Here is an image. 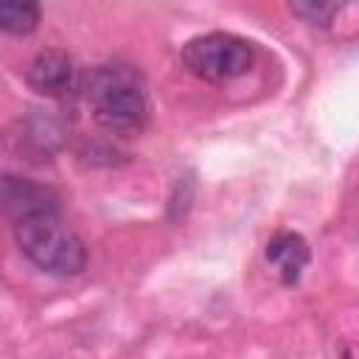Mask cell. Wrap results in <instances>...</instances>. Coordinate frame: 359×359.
I'll return each mask as SVG.
<instances>
[{"label":"cell","instance_id":"cell-5","mask_svg":"<svg viewBox=\"0 0 359 359\" xmlns=\"http://www.w3.org/2000/svg\"><path fill=\"white\" fill-rule=\"evenodd\" d=\"M25 81L34 93L48 95V98H59L65 95L73 81H76V70H73V59L59 50V48H48L39 50L31 65L25 67Z\"/></svg>","mask_w":359,"mask_h":359},{"label":"cell","instance_id":"cell-2","mask_svg":"<svg viewBox=\"0 0 359 359\" xmlns=\"http://www.w3.org/2000/svg\"><path fill=\"white\" fill-rule=\"evenodd\" d=\"M20 252L48 275L70 278L87 266L84 241L56 216H34L14 224Z\"/></svg>","mask_w":359,"mask_h":359},{"label":"cell","instance_id":"cell-9","mask_svg":"<svg viewBox=\"0 0 359 359\" xmlns=\"http://www.w3.org/2000/svg\"><path fill=\"white\" fill-rule=\"evenodd\" d=\"M289 8H292V14L303 17V20L311 22V25H328L331 17L339 11L337 3H292Z\"/></svg>","mask_w":359,"mask_h":359},{"label":"cell","instance_id":"cell-4","mask_svg":"<svg viewBox=\"0 0 359 359\" xmlns=\"http://www.w3.org/2000/svg\"><path fill=\"white\" fill-rule=\"evenodd\" d=\"M0 202L3 210L17 222L34 219V216H56L59 213V194L50 185L6 174L0 185Z\"/></svg>","mask_w":359,"mask_h":359},{"label":"cell","instance_id":"cell-7","mask_svg":"<svg viewBox=\"0 0 359 359\" xmlns=\"http://www.w3.org/2000/svg\"><path fill=\"white\" fill-rule=\"evenodd\" d=\"M65 121L56 115V109H34L22 121V140L36 154H50L65 140Z\"/></svg>","mask_w":359,"mask_h":359},{"label":"cell","instance_id":"cell-10","mask_svg":"<svg viewBox=\"0 0 359 359\" xmlns=\"http://www.w3.org/2000/svg\"><path fill=\"white\" fill-rule=\"evenodd\" d=\"M342 359H351V353H348V351H342Z\"/></svg>","mask_w":359,"mask_h":359},{"label":"cell","instance_id":"cell-6","mask_svg":"<svg viewBox=\"0 0 359 359\" xmlns=\"http://www.w3.org/2000/svg\"><path fill=\"white\" fill-rule=\"evenodd\" d=\"M266 261L278 269L280 280L286 286L297 283L300 280V272L306 269L309 264V244L303 241V236L297 233H275L269 241H266Z\"/></svg>","mask_w":359,"mask_h":359},{"label":"cell","instance_id":"cell-3","mask_svg":"<svg viewBox=\"0 0 359 359\" xmlns=\"http://www.w3.org/2000/svg\"><path fill=\"white\" fill-rule=\"evenodd\" d=\"M185 67L205 81H230L252 67V45L227 31L194 36L182 48Z\"/></svg>","mask_w":359,"mask_h":359},{"label":"cell","instance_id":"cell-8","mask_svg":"<svg viewBox=\"0 0 359 359\" xmlns=\"http://www.w3.org/2000/svg\"><path fill=\"white\" fill-rule=\"evenodd\" d=\"M39 22V6L36 3H20V0H6L0 6V28L6 34H17L25 36L36 28Z\"/></svg>","mask_w":359,"mask_h":359},{"label":"cell","instance_id":"cell-1","mask_svg":"<svg viewBox=\"0 0 359 359\" xmlns=\"http://www.w3.org/2000/svg\"><path fill=\"white\" fill-rule=\"evenodd\" d=\"M81 95L98 126L112 135H135L146 126L149 101L143 79L129 65H95L81 76Z\"/></svg>","mask_w":359,"mask_h":359}]
</instances>
